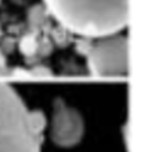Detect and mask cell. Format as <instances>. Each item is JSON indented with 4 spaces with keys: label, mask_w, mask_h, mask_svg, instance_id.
<instances>
[{
    "label": "cell",
    "mask_w": 160,
    "mask_h": 152,
    "mask_svg": "<svg viewBox=\"0 0 160 152\" xmlns=\"http://www.w3.org/2000/svg\"><path fill=\"white\" fill-rule=\"evenodd\" d=\"M44 115L30 108L21 95L0 81V152H41Z\"/></svg>",
    "instance_id": "7a4b0ae2"
},
{
    "label": "cell",
    "mask_w": 160,
    "mask_h": 152,
    "mask_svg": "<svg viewBox=\"0 0 160 152\" xmlns=\"http://www.w3.org/2000/svg\"><path fill=\"white\" fill-rule=\"evenodd\" d=\"M82 131L84 122L79 111L62 100H56L50 120V132L54 141L62 146H71L81 138Z\"/></svg>",
    "instance_id": "277c9868"
},
{
    "label": "cell",
    "mask_w": 160,
    "mask_h": 152,
    "mask_svg": "<svg viewBox=\"0 0 160 152\" xmlns=\"http://www.w3.org/2000/svg\"><path fill=\"white\" fill-rule=\"evenodd\" d=\"M81 51L95 76L116 77L128 74V39L120 32L85 39Z\"/></svg>",
    "instance_id": "3957f363"
},
{
    "label": "cell",
    "mask_w": 160,
    "mask_h": 152,
    "mask_svg": "<svg viewBox=\"0 0 160 152\" xmlns=\"http://www.w3.org/2000/svg\"><path fill=\"white\" fill-rule=\"evenodd\" d=\"M51 15L85 39L120 32L128 24V0H44Z\"/></svg>",
    "instance_id": "6da1fadb"
}]
</instances>
